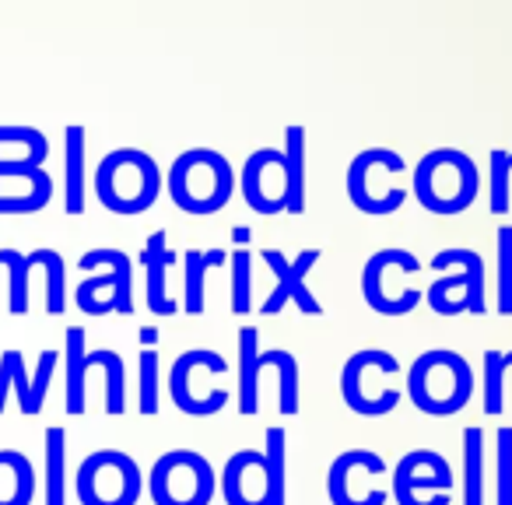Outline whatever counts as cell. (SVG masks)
I'll list each match as a JSON object with an SVG mask.
<instances>
[{
	"label": "cell",
	"mask_w": 512,
	"mask_h": 505,
	"mask_svg": "<svg viewBox=\"0 0 512 505\" xmlns=\"http://www.w3.org/2000/svg\"><path fill=\"white\" fill-rule=\"evenodd\" d=\"M470 393H474V372L460 351L432 348L414 358L407 369V397L421 414L432 418L460 414L470 404Z\"/></svg>",
	"instance_id": "6da1fadb"
},
{
	"label": "cell",
	"mask_w": 512,
	"mask_h": 505,
	"mask_svg": "<svg viewBox=\"0 0 512 505\" xmlns=\"http://www.w3.org/2000/svg\"><path fill=\"white\" fill-rule=\"evenodd\" d=\"M162 193V169L141 148H116L95 169V197L113 214H144Z\"/></svg>",
	"instance_id": "7a4b0ae2"
},
{
	"label": "cell",
	"mask_w": 512,
	"mask_h": 505,
	"mask_svg": "<svg viewBox=\"0 0 512 505\" xmlns=\"http://www.w3.org/2000/svg\"><path fill=\"white\" fill-rule=\"evenodd\" d=\"M169 197L186 214H218L232 200L235 172L214 148H190L169 165Z\"/></svg>",
	"instance_id": "3957f363"
},
{
	"label": "cell",
	"mask_w": 512,
	"mask_h": 505,
	"mask_svg": "<svg viewBox=\"0 0 512 505\" xmlns=\"http://www.w3.org/2000/svg\"><path fill=\"white\" fill-rule=\"evenodd\" d=\"M481 172L460 148H435L414 165V197L432 214H460L474 204Z\"/></svg>",
	"instance_id": "277c9868"
},
{
	"label": "cell",
	"mask_w": 512,
	"mask_h": 505,
	"mask_svg": "<svg viewBox=\"0 0 512 505\" xmlns=\"http://www.w3.org/2000/svg\"><path fill=\"white\" fill-rule=\"evenodd\" d=\"M88 274L74 292L81 313L106 316V313H134V264L123 249H88L78 260Z\"/></svg>",
	"instance_id": "5b68a950"
},
{
	"label": "cell",
	"mask_w": 512,
	"mask_h": 505,
	"mask_svg": "<svg viewBox=\"0 0 512 505\" xmlns=\"http://www.w3.org/2000/svg\"><path fill=\"white\" fill-rule=\"evenodd\" d=\"M400 376L397 355L383 348H362L344 362L341 369V397L362 418H383V414L397 411L400 390L390 386L386 379Z\"/></svg>",
	"instance_id": "8992f818"
},
{
	"label": "cell",
	"mask_w": 512,
	"mask_h": 505,
	"mask_svg": "<svg viewBox=\"0 0 512 505\" xmlns=\"http://www.w3.org/2000/svg\"><path fill=\"white\" fill-rule=\"evenodd\" d=\"M421 271V260L411 249H379L365 260L362 271V295L365 306L379 316H407L418 309V302L425 299V292L414 285H407L404 278Z\"/></svg>",
	"instance_id": "52a82bcc"
},
{
	"label": "cell",
	"mask_w": 512,
	"mask_h": 505,
	"mask_svg": "<svg viewBox=\"0 0 512 505\" xmlns=\"http://www.w3.org/2000/svg\"><path fill=\"white\" fill-rule=\"evenodd\" d=\"M218 474L197 449H169L155 460L148 495L155 505H211Z\"/></svg>",
	"instance_id": "ba28073f"
},
{
	"label": "cell",
	"mask_w": 512,
	"mask_h": 505,
	"mask_svg": "<svg viewBox=\"0 0 512 505\" xmlns=\"http://www.w3.org/2000/svg\"><path fill=\"white\" fill-rule=\"evenodd\" d=\"M74 491L81 505H137L144 491V474L137 460L123 449H95L74 474Z\"/></svg>",
	"instance_id": "9c48e42d"
},
{
	"label": "cell",
	"mask_w": 512,
	"mask_h": 505,
	"mask_svg": "<svg viewBox=\"0 0 512 505\" xmlns=\"http://www.w3.org/2000/svg\"><path fill=\"white\" fill-rule=\"evenodd\" d=\"M404 155L393 148H365L348 165V197L362 214H393L407 200V190L390 179L404 176Z\"/></svg>",
	"instance_id": "30bf717a"
},
{
	"label": "cell",
	"mask_w": 512,
	"mask_h": 505,
	"mask_svg": "<svg viewBox=\"0 0 512 505\" xmlns=\"http://www.w3.org/2000/svg\"><path fill=\"white\" fill-rule=\"evenodd\" d=\"M432 271H442L439 281L428 288V302L439 316L456 313H488L484 302V260L474 249H442L432 257Z\"/></svg>",
	"instance_id": "8fae6325"
},
{
	"label": "cell",
	"mask_w": 512,
	"mask_h": 505,
	"mask_svg": "<svg viewBox=\"0 0 512 505\" xmlns=\"http://www.w3.org/2000/svg\"><path fill=\"white\" fill-rule=\"evenodd\" d=\"M225 372H228V362L218 355V351H207V348L183 351L169 372L172 404H176L183 414H190V418H211V414L225 411L228 390L225 386L207 383L211 376H225Z\"/></svg>",
	"instance_id": "7c38bea8"
},
{
	"label": "cell",
	"mask_w": 512,
	"mask_h": 505,
	"mask_svg": "<svg viewBox=\"0 0 512 505\" xmlns=\"http://www.w3.org/2000/svg\"><path fill=\"white\" fill-rule=\"evenodd\" d=\"M390 495L397 505H449L453 502V467L435 449H411L393 470Z\"/></svg>",
	"instance_id": "4fadbf2b"
},
{
	"label": "cell",
	"mask_w": 512,
	"mask_h": 505,
	"mask_svg": "<svg viewBox=\"0 0 512 505\" xmlns=\"http://www.w3.org/2000/svg\"><path fill=\"white\" fill-rule=\"evenodd\" d=\"M386 460L376 449H348L327 470V495L334 505H386L390 491L379 488Z\"/></svg>",
	"instance_id": "5bb4252c"
},
{
	"label": "cell",
	"mask_w": 512,
	"mask_h": 505,
	"mask_svg": "<svg viewBox=\"0 0 512 505\" xmlns=\"http://www.w3.org/2000/svg\"><path fill=\"white\" fill-rule=\"evenodd\" d=\"M260 257H264V264L274 271V292L264 299L260 313L278 316L288 302H292V306H299L306 316H320L323 313L320 299H316V295L309 292V285H306L309 271H313V267L320 264V257H323L320 249H302L295 260H285V253H281V249H264Z\"/></svg>",
	"instance_id": "9a60e30c"
},
{
	"label": "cell",
	"mask_w": 512,
	"mask_h": 505,
	"mask_svg": "<svg viewBox=\"0 0 512 505\" xmlns=\"http://www.w3.org/2000/svg\"><path fill=\"white\" fill-rule=\"evenodd\" d=\"M242 197L256 214H281L288 204L285 151L256 148L242 165Z\"/></svg>",
	"instance_id": "2e32d148"
},
{
	"label": "cell",
	"mask_w": 512,
	"mask_h": 505,
	"mask_svg": "<svg viewBox=\"0 0 512 505\" xmlns=\"http://www.w3.org/2000/svg\"><path fill=\"white\" fill-rule=\"evenodd\" d=\"M225 505H267L264 449H235L218 477Z\"/></svg>",
	"instance_id": "e0dca14e"
},
{
	"label": "cell",
	"mask_w": 512,
	"mask_h": 505,
	"mask_svg": "<svg viewBox=\"0 0 512 505\" xmlns=\"http://www.w3.org/2000/svg\"><path fill=\"white\" fill-rule=\"evenodd\" d=\"M50 197L53 179L46 169H0V214H36Z\"/></svg>",
	"instance_id": "ac0fdd59"
},
{
	"label": "cell",
	"mask_w": 512,
	"mask_h": 505,
	"mask_svg": "<svg viewBox=\"0 0 512 505\" xmlns=\"http://www.w3.org/2000/svg\"><path fill=\"white\" fill-rule=\"evenodd\" d=\"M141 264L144 271H148V309L155 316H172L179 313V302L169 295V288H165V274H169V267L176 264V253L169 249V235H165V228H158V232L148 235V242H144V253H141Z\"/></svg>",
	"instance_id": "d6986e66"
},
{
	"label": "cell",
	"mask_w": 512,
	"mask_h": 505,
	"mask_svg": "<svg viewBox=\"0 0 512 505\" xmlns=\"http://www.w3.org/2000/svg\"><path fill=\"white\" fill-rule=\"evenodd\" d=\"M50 141L36 127H0V169H43Z\"/></svg>",
	"instance_id": "ffe728a7"
},
{
	"label": "cell",
	"mask_w": 512,
	"mask_h": 505,
	"mask_svg": "<svg viewBox=\"0 0 512 505\" xmlns=\"http://www.w3.org/2000/svg\"><path fill=\"white\" fill-rule=\"evenodd\" d=\"M64 211L85 214V127L64 130Z\"/></svg>",
	"instance_id": "44dd1931"
},
{
	"label": "cell",
	"mask_w": 512,
	"mask_h": 505,
	"mask_svg": "<svg viewBox=\"0 0 512 505\" xmlns=\"http://www.w3.org/2000/svg\"><path fill=\"white\" fill-rule=\"evenodd\" d=\"M36 467L18 449H0V505H32Z\"/></svg>",
	"instance_id": "7402d4cb"
},
{
	"label": "cell",
	"mask_w": 512,
	"mask_h": 505,
	"mask_svg": "<svg viewBox=\"0 0 512 505\" xmlns=\"http://www.w3.org/2000/svg\"><path fill=\"white\" fill-rule=\"evenodd\" d=\"M221 264H228L225 249H186V253H183V274H186L183 309L190 316L204 313V302H207V267H221Z\"/></svg>",
	"instance_id": "603a6c76"
},
{
	"label": "cell",
	"mask_w": 512,
	"mask_h": 505,
	"mask_svg": "<svg viewBox=\"0 0 512 505\" xmlns=\"http://www.w3.org/2000/svg\"><path fill=\"white\" fill-rule=\"evenodd\" d=\"M239 414H256L260 411V348H256V327H242L239 330Z\"/></svg>",
	"instance_id": "cb8c5ba5"
},
{
	"label": "cell",
	"mask_w": 512,
	"mask_h": 505,
	"mask_svg": "<svg viewBox=\"0 0 512 505\" xmlns=\"http://www.w3.org/2000/svg\"><path fill=\"white\" fill-rule=\"evenodd\" d=\"M285 179H288V204L285 211H306V130L299 123L285 127Z\"/></svg>",
	"instance_id": "d4e9b609"
},
{
	"label": "cell",
	"mask_w": 512,
	"mask_h": 505,
	"mask_svg": "<svg viewBox=\"0 0 512 505\" xmlns=\"http://www.w3.org/2000/svg\"><path fill=\"white\" fill-rule=\"evenodd\" d=\"M67 393H64V407L67 414H85V376H88V351H85V330L81 327H67Z\"/></svg>",
	"instance_id": "484cf974"
},
{
	"label": "cell",
	"mask_w": 512,
	"mask_h": 505,
	"mask_svg": "<svg viewBox=\"0 0 512 505\" xmlns=\"http://www.w3.org/2000/svg\"><path fill=\"white\" fill-rule=\"evenodd\" d=\"M264 467H267V505H288V435L285 428H267L264 435Z\"/></svg>",
	"instance_id": "4316f807"
},
{
	"label": "cell",
	"mask_w": 512,
	"mask_h": 505,
	"mask_svg": "<svg viewBox=\"0 0 512 505\" xmlns=\"http://www.w3.org/2000/svg\"><path fill=\"white\" fill-rule=\"evenodd\" d=\"M463 505H484V432L467 428L463 432V481H460Z\"/></svg>",
	"instance_id": "83f0119b"
},
{
	"label": "cell",
	"mask_w": 512,
	"mask_h": 505,
	"mask_svg": "<svg viewBox=\"0 0 512 505\" xmlns=\"http://www.w3.org/2000/svg\"><path fill=\"white\" fill-rule=\"evenodd\" d=\"M46 505H67V432L46 428Z\"/></svg>",
	"instance_id": "f1b7e54d"
},
{
	"label": "cell",
	"mask_w": 512,
	"mask_h": 505,
	"mask_svg": "<svg viewBox=\"0 0 512 505\" xmlns=\"http://www.w3.org/2000/svg\"><path fill=\"white\" fill-rule=\"evenodd\" d=\"M260 365H271L278 369V411L285 418H295L299 414V362H295L292 351L274 348V351H260Z\"/></svg>",
	"instance_id": "f546056e"
},
{
	"label": "cell",
	"mask_w": 512,
	"mask_h": 505,
	"mask_svg": "<svg viewBox=\"0 0 512 505\" xmlns=\"http://www.w3.org/2000/svg\"><path fill=\"white\" fill-rule=\"evenodd\" d=\"M29 264L46 274V313L60 316L67 306V264L57 249H36L29 253Z\"/></svg>",
	"instance_id": "4dcf8cb0"
},
{
	"label": "cell",
	"mask_w": 512,
	"mask_h": 505,
	"mask_svg": "<svg viewBox=\"0 0 512 505\" xmlns=\"http://www.w3.org/2000/svg\"><path fill=\"white\" fill-rule=\"evenodd\" d=\"M88 362L99 365L106 372V414H123L127 411V369L123 358L116 351H88Z\"/></svg>",
	"instance_id": "1f68e13d"
},
{
	"label": "cell",
	"mask_w": 512,
	"mask_h": 505,
	"mask_svg": "<svg viewBox=\"0 0 512 505\" xmlns=\"http://www.w3.org/2000/svg\"><path fill=\"white\" fill-rule=\"evenodd\" d=\"M0 267L8 271V313H29V257L18 249H0Z\"/></svg>",
	"instance_id": "d6a6232c"
},
{
	"label": "cell",
	"mask_w": 512,
	"mask_h": 505,
	"mask_svg": "<svg viewBox=\"0 0 512 505\" xmlns=\"http://www.w3.org/2000/svg\"><path fill=\"white\" fill-rule=\"evenodd\" d=\"M232 264V313L246 316L253 309V253L246 246H235L228 253Z\"/></svg>",
	"instance_id": "836d02e7"
},
{
	"label": "cell",
	"mask_w": 512,
	"mask_h": 505,
	"mask_svg": "<svg viewBox=\"0 0 512 505\" xmlns=\"http://www.w3.org/2000/svg\"><path fill=\"white\" fill-rule=\"evenodd\" d=\"M137 411L144 418H155L158 414V351L141 348L137 358Z\"/></svg>",
	"instance_id": "e575fe53"
},
{
	"label": "cell",
	"mask_w": 512,
	"mask_h": 505,
	"mask_svg": "<svg viewBox=\"0 0 512 505\" xmlns=\"http://www.w3.org/2000/svg\"><path fill=\"white\" fill-rule=\"evenodd\" d=\"M509 176H512L509 151L495 148L488 158V207H491V214L509 211Z\"/></svg>",
	"instance_id": "d590c367"
},
{
	"label": "cell",
	"mask_w": 512,
	"mask_h": 505,
	"mask_svg": "<svg viewBox=\"0 0 512 505\" xmlns=\"http://www.w3.org/2000/svg\"><path fill=\"white\" fill-rule=\"evenodd\" d=\"M495 306L502 316H512V225L498 228V295Z\"/></svg>",
	"instance_id": "8d00e7d4"
},
{
	"label": "cell",
	"mask_w": 512,
	"mask_h": 505,
	"mask_svg": "<svg viewBox=\"0 0 512 505\" xmlns=\"http://www.w3.org/2000/svg\"><path fill=\"white\" fill-rule=\"evenodd\" d=\"M505 365L502 351H484V411L502 414L505 407Z\"/></svg>",
	"instance_id": "74e56055"
},
{
	"label": "cell",
	"mask_w": 512,
	"mask_h": 505,
	"mask_svg": "<svg viewBox=\"0 0 512 505\" xmlns=\"http://www.w3.org/2000/svg\"><path fill=\"white\" fill-rule=\"evenodd\" d=\"M498 477H495V505H512V428H498Z\"/></svg>",
	"instance_id": "f35d334b"
},
{
	"label": "cell",
	"mask_w": 512,
	"mask_h": 505,
	"mask_svg": "<svg viewBox=\"0 0 512 505\" xmlns=\"http://www.w3.org/2000/svg\"><path fill=\"white\" fill-rule=\"evenodd\" d=\"M60 355L53 348H46L43 355H39V365L36 372H32V414L43 411L46 404V393H50V379H53V369H57Z\"/></svg>",
	"instance_id": "ab89813d"
},
{
	"label": "cell",
	"mask_w": 512,
	"mask_h": 505,
	"mask_svg": "<svg viewBox=\"0 0 512 505\" xmlns=\"http://www.w3.org/2000/svg\"><path fill=\"white\" fill-rule=\"evenodd\" d=\"M4 358H8V369H11V393L18 397L22 411L32 414V376L25 372V355L11 348V351H4Z\"/></svg>",
	"instance_id": "60d3db41"
},
{
	"label": "cell",
	"mask_w": 512,
	"mask_h": 505,
	"mask_svg": "<svg viewBox=\"0 0 512 505\" xmlns=\"http://www.w3.org/2000/svg\"><path fill=\"white\" fill-rule=\"evenodd\" d=\"M8 393H11V369H8V358L0 355V414H4V404H8Z\"/></svg>",
	"instance_id": "b9f144b4"
},
{
	"label": "cell",
	"mask_w": 512,
	"mask_h": 505,
	"mask_svg": "<svg viewBox=\"0 0 512 505\" xmlns=\"http://www.w3.org/2000/svg\"><path fill=\"white\" fill-rule=\"evenodd\" d=\"M155 341H158V330L155 327H144L141 330V344H144V348H155Z\"/></svg>",
	"instance_id": "7bdbcfd3"
},
{
	"label": "cell",
	"mask_w": 512,
	"mask_h": 505,
	"mask_svg": "<svg viewBox=\"0 0 512 505\" xmlns=\"http://www.w3.org/2000/svg\"><path fill=\"white\" fill-rule=\"evenodd\" d=\"M502 358L509 362V369H512V351H502Z\"/></svg>",
	"instance_id": "ee69618b"
},
{
	"label": "cell",
	"mask_w": 512,
	"mask_h": 505,
	"mask_svg": "<svg viewBox=\"0 0 512 505\" xmlns=\"http://www.w3.org/2000/svg\"><path fill=\"white\" fill-rule=\"evenodd\" d=\"M509 162H512V151H509Z\"/></svg>",
	"instance_id": "f6af8a7d"
}]
</instances>
